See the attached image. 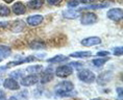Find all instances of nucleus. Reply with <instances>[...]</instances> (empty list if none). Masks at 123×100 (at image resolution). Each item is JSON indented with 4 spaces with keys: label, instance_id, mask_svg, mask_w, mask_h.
I'll list each match as a JSON object with an SVG mask.
<instances>
[{
    "label": "nucleus",
    "instance_id": "obj_1",
    "mask_svg": "<svg viewBox=\"0 0 123 100\" xmlns=\"http://www.w3.org/2000/svg\"><path fill=\"white\" fill-rule=\"evenodd\" d=\"M77 77L79 80L84 81L86 83H92L96 80V75L88 69H82L77 72Z\"/></svg>",
    "mask_w": 123,
    "mask_h": 100
},
{
    "label": "nucleus",
    "instance_id": "obj_2",
    "mask_svg": "<svg viewBox=\"0 0 123 100\" xmlns=\"http://www.w3.org/2000/svg\"><path fill=\"white\" fill-rule=\"evenodd\" d=\"M72 73H73V69H72V67L69 65L68 66L67 65L61 66L55 70V75L60 78H66V77L70 76Z\"/></svg>",
    "mask_w": 123,
    "mask_h": 100
},
{
    "label": "nucleus",
    "instance_id": "obj_3",
    "mask_svg": "<svg viewBox=\"0 0 123 100\" xmlns=\"http://www.w3.org/2000/svg\"><path fill=\"white\" fill-rule=\"evenodd\" d=\"M106 16H107V18H109L110 20L116 21V22H117V21H119V20L122 19V17H123V12H122V10H121L120 7L111 8V10L107 12Z\"/></svg>",
    "mask_w": 123,
    "mask_h": 100
},
{
    "label": "nucleus",
    "instance_id": "obj_4",
    "mask_svg": "<svg viewBox=\"0 0 123 100\" xmlns=\"http://www.w3.org/2000/svg\"><path fill=\"white\" fill-rule=\"evenodd\" d=\"M74 89V84H73L71 81L65 80V81H62L56 86L55 88V93L58 92H71Z\"/></svg>",
    "mask_w": 123,
    "mask_h": 100
},
{
    "label": "nucleus",
    "instance_id": "obj_5",
    "mask_svg": "<svg viewBox=\"0 0 123 100\" xmlns=\"http://www.w3.org/2000/svg\"><path fill=\"white\" fill-rule=\"evenodd\" d=\"M97 22V16L93 13H86L80 18V23L82 25H91Z\"/></svg>",
    "mask_w": 123,
    "mask_h": 100
},
{
    "label": "nucleus",
    "instance_id": "obj_6",
    "mask_svg": "<svg viewBox=\"0 0 123 100\" xmlns=\"http://www.w3.org/2000/svg\"><path fill=\"white\" fill-rule=\"evenodd\" d=\"M113 78V72L111 71H104L102 73H100L97 77V82L100 86H104L107 82H110Z\"/></svg>",
    "mask_w": 123,
    "mask_h": 100
},
{
    "label": "nucleus",
    "instance_id": "obj_7",
    "mask_svg": "<svg viewBox=\"0 0 123 100\" xmlns=\"http://www.w3.org/2000/svg\"><path fill=\"white\" fill-rule=\"evenodd\" d=\"M3 87L7 90H12V91H16V90H19L20 89V84L18 83L17 79L15 78H6L4 81H3Z\"/></svg>",
    "mask_w": 123,
    "mask_h": 100
},
{
    "label": "nucleus",
    "instance_id": "obj_8",
    "mask_svg": "<svg viewBox=\"0 0 123 100\" xmlns=\"http://www.w3.org/2000/svg\"><path fill=\"white\" fill-rule=\"evenodd\" d=\"M101 43V39L99 37H89L81 41V45L85 47H92Z\"/></svg>",
    "mask_w": 123,
    "mask_h": 100
},
{
    "label": "nucleus",
    "instance_id": "obj_9",
    "mask_svg": "<svg viewBox=\"0 0 123 100\" xmlns=\"http://www.w3.org/2000/svg\"><path fill=\"white\" fill-rule=\"evenodd\" d=\"M39 82V77L37 75H28V76H25L24 78H22L21 80V84L24 87H30L33 86V84Z\"/></svg>",
    "mask_w": 123,
    "mask_h": 100
},
{
    "label": "nucleus",
    "instance_id": "obj_10",
    "mask_svg": "<svg viewBox=\"0 0 123 100\" xmlns=\"http://www.w3.org/2000/svg\"><path fill=\"white\" fill-rule=\"evenodd\" d=\"M43 20H44V18L42 15H32V16H29L27 18L26 22L30 26H38L43 22Z\"/></svg>",
    "mask_w": 123,
    "mask_h": 100
},
{
    "label": "nucleus",
    "instance_id": "obj_11",
    "mask_svg": "<svg viewBox=\"0 0 123 100\" xmlns=\"http://www.w3.org/2000/svg\"><path fill=\"white\" fill-rule=\"evenodd\" d=\"M36 60V57L30 55V56H27L26 59H20V60H14V62H10L6 65V68H11V67H16V66H19V65H22L24 63H29V62H33Z\"/></svg>",
    "mask_w": 123,
    "mask_h": 100
},
{
    "label": "nucleus",
    "instance_id": "obj_12",
    "mask_svg": "<svg viewBox=\"0 0 123 100\" xmlns=\"http://www.w3.org/2000/svg\"><path fill=\"white\" fill-rule=\"evenodd\" d=\"M12 10H13L14 14H16V15H23V14H25V12H26V7L22 2H16V3L13 5Z\"/></svg>",
    "mask_w": 123,
    "mask_h": 100
},
{
    "label": "nucleus",
    "instance_id": "obj_13",
    "mask_svg": "<svg viewBox=\"0 0 123 100\" xmlns=\"http://www.w3.org/2000/svg\"><path fill=\"white\" fill-rule=\"evenodd\" d=\"M12 54V49L5 45H0V59H6Z\"/></svg>",
    "mask_w": 123,
    "mask_h": 100
},
{
    "label": "nucleus",
    "instance_id": "obj_14",
    "mask_svg": "<svg viewBox=\"0 0 123 100\" xmlns=\"http://www.w3.org/2000/svg\"><path fill=\"white\" fill-rule=\"evenodd\" d=\"M68 60V56L66 55H62V54H58V55H55L51 59H48L47 62L50 64H58V63H64Z\"/></svg>",
    "mask_w": 123,
    "mask_h": 100
},
{
    "label": "nucleus",
    "instance_id": "obj_15",
    "mask_svg": "<svg viewBox=\"0 0 123 100\" xmlns=\"http://www.w3.org/2000/svg\"><path fill=\"white\" fill-rule=\"evenodd\" d=\"M63 16L67 19H76L79 17V12L75 10H67L63 12Z\"/></svg>",
    "mask_w": 123,
    "mask_h": 100
},
{
    "label": "nucleus",
    "instance_id": "obj_16",
    "mask_svg": "<svg viewBox=\"0 0 123 100\" xmlns=\"http://www.w3.org/2000/svg\"><path fill=\"white\" fill-rule=\"evenodd\" d=\"M52 78H53V74L51 73V71L46 70V71L44 72V73H43V74L41 75V78H39V79L41 80V83L45 84V83L49 82L50 80H52Z\"/></svg>",
    "mask_w": 123,
    "mask_h": 100
},
{
    "label": "nucleus",
    "instance_id": "obj_17",
    "mask_svg": "<svg viewBox=\"0 0 123 100\" xmlns=\"http://www.w3.org/2000/svg\"><path fill=\"white\" fill-rule=\"evenodd\" d=\"M44 3V0H32L27 3V6L31 10H39Z\"/></svg>",
    "mask_w": 123,
    "mask_h": 100
},
{
    "label": "nucleus",
    "instance_id": "obj_18",
    "mask_svg": "<svg viewBox=\"0 0 123 100\" xmlns=\"http://www.w3.org/2000/svg\"><path fill=\"white\" fill-rule=\"evenodd\" d=\"M29 47L35 50H40V49H44L46 46L42 41H32L31 43L29 44Z\"/></svg>",
    "mask_w": 123,
    "mask_h": 100
},
{
    "label": "nucleus",
    "instance_id": "obj_19",
    "mask_svg": "<svg viewBox=\"0 0 123 100\" xmlns=\"http://www.w3.org/2000/svg\"><path fill=\"white\" fill-rule=\"evenodd\" d=\"M92 55V52L90 51H78V52H73L70 54V57H89Z\"/></svg>",
    "mask_w": 123,
    "mask_h": 100
},
{
    "label": "nucleus",
    "instance_id": "obj_20",
    "mask_svg": "<svg viewBox=\"0 0 123 100\" xmlns=\"http://www.w3.org/2000/svg\"><path fill=\"white\" fill-rule=\"evenodd\" d=\"M43 70V66L42 65H35V66H29L26 68V72L29 73H40Z\"/></svg>",
    "mask_w": 123,
    "mask_h": 100
},
{
    "label": "nucleus",
    "instance_id": "obj_21",
    "mask_svg": "<svg viewBox=\"0 0 123 100\" xmlns=\"http://www.w3.org/2000/svg\"><path fill=\"white\" fill-rule=\"evenodd\" d=\"M107 6V3H102V4H89L85 5L81 7V10H99V8H104Z\"/></svg>",
    "mask_w": 123,
    "mask_h": 100
},
{
    "label": "nucleus",
    "instance_id": "obj_22",
    "mask_svg": "<svg viewBox=\"0 0 123 100\" xmlns=\"http://www.w3.org/2000/svg\"><path fill=\"white\" fill-rule=\"evenodd\" d=\"M109 59H110L109 57H104V59H95L92 60V63H93V65L95 67H101V66H103Z\"/></svg>",
    "mask_w": 123,
    "mask_h": 100
},
{
    "label": "nucleus",
    "instance_id": "obj_23",
    "mask_svg": "<svg viewBox=\"0 0 123 100\" xmlns=\"http://www.w3.org/2000/svg\"><path fill=\"white\" fill-rule=\"evenodd\" d=\"M14 24H15V25L13 26V30H14V31H16V32L17 31H21V30L24 28V25H25L23 21H21V20H17Z\"/></svg>",
    "mask_w": 123,
    "mask_h": 100
},
{
    "label": "nucleus",
    "instance_id": "obj_24",
    "mask_svg": "<svg viewBox=\"0 0 123 100\" xmlns=\"http://www.w3.org/2000/svg\"><path fill=\"white\" fill-rule=\"evenodd\" d=\"M10 13H11V11H10V8H8L6 5L0 4V16H2V17L8 16Z\"/></svg>",
    "mask_w": 123,
    "mask_h": 100
},
{
    "label": "nucleus",
    "instance_id": "obj_25",
    "mask_svg": "<svg viewBox=\"0 0 123 100\" xmlns=\"http://www.w3.org/2000/svg\"><path fill=\"white\" fill-rule=\"evenodd\" d=\"M113 53H114V55H116V56H121V55H122V53H123V48H122L121 46L114 48Z\"/></svg>",
    "mask_w": 123,
    "mask_h": 100
},
{
    "label": "nucleus",
    "instance_id": "obj_26",
    "mask_svg": "<svg viewBox=\"0 0 123 100\" xmlns=\"http://www.w3.org/2000/svg\"><path fill=\"white\" fill-rule=\"evenodd\" d=\"M23 73H24L23 71L19 70V71H15V72H12V73H11L10 75H11V77H12V78H16V79H17V78H19V77H21V76H22V74H23Z\"/></svg>",
    "mask_w": 123,
    "mask_h": 100
},
{
    "label": "nucleus",
    "instance_id": "obj_27",
    "mask_svg": "<svg viewBox=\"0 0 123 100\" xmlns=\"http://www.w3.org/2000/svg\"><path fill=\"white\" fill-rule=\"evenodd\" d=\"M79 2L77 1V0H72V1H69L68 2V6L69 7H75V6H77Z\"/></svg>",
    "mask_w": 123,
    "mask_h": 100
},
{
    "label": "nucleus",
    "instance_id": "obj_28",
    "mask_svg": "<svg viewBox=\"0 0 123 100\" xmlns=\"http://www.w3.org/2000/svg\"><path fill=\"white\" fill-rule=\"evenodd\" d=\"M62 1H63V0H47L48 4H50V5H57V4H60Z\"/></svg>",
    "mask_w": 123,
    "mask_h": 100
},
{
    "label": "nucleus",
    "instance_id": "obj_29",
    "mask_svg": "<svg viewBox=\"0 0 123 100\" xmlns=\"http://www.w3.org/2000/svg\"><path fill=\"white\" fill-rule=\"evenodd\" d=\"M97 56H109L110 55V52L109 51H98L96 53Z\"/></svg>",
    "mask_w": 123,
    "mask_h": 100
},
{
    "label": "nucleus",
    "instance_id": "obj_30",
    "mask_svg": "<svg viewBox=\"0 0 123 100\" xmlns=\"http://www.w3.org/2000/svg\"><path fill=\"white\" fill-rule=\"evenodd\" d=\"M69 66H73V67H75V68H80V67L84 66V64L80 63V62H79V63L78 62H72Z\"/></svg>",
    "mask_w": 123,
    "mask_h": 100
},
{
    "label": "nucleus",
    "instance_id": "obj_31",
    "mask_svg": "<svg viewBox=\"0 0 123 100\" xmlns=\"http://www.w3.org/2000/svg\"><path fill=\"white\" fill-rule=\"evenodd\" d=\"M117 93L119 95V100H122V88L121 87L117 88Z\"/></svg>",
    "mask_w": 123,
    "mask_h": 100
},
{
    "label": "nucleus",
    "instance_id": "obj_32",
    "mask_svg": "<svg viewBox=\"0 0 123 100\" xmlns=\"http://www.w3.org/2000/svg\"><path fill=\"white\" fill-rule=\"evenodd\" d=\"M4 99H5V94L3 91L0 90V100H4Z\"/></svg>",
    "mask_w": 123,
    "mask_h": 100
},
{
    "label": "nucleus",
    "instance_id": "obj_33",
    "mask_svg": "<svg viewBox=\"0 0 123 100\" xmlns=\"http://www.w3.org/2000/svg\"><path fill=\"white\" fill-rule=\"evenodd\" d=\"M8 23L7 22H0V27H4V26H7Z\"/></svg>",
    "mask_w": 123,
    "mask_h": 100
},
{
    "label": "nucleus",
    "instance_id": "obj_34",
    "mask_svg": "<svg viewBox=\"0 0 123 100\" xmlns=\"http://www.w3.org/2000/svg\"><path fill=\"white\" fill-rule=\"evenodd\" d=\"M4 2H6V3H12V2L14 1V0H3Z\"/></svg>",
    "mask_w": 123,
    "mask_h": 100
},
{
    "label": "nucleus",
    "instance_id": "obj_35",
    "mask_svg": "<svg viewBox=\"0 0 123 100\" xmlns=\"http://www.w3.org/2000/svg\"><path fill=\"white\" fill-rule=\"evenodd\" d=\"M4 100H5V99H4ZM8 100H18V99H17V98H16V97H15V96H12V97H11V98L8 99Z\"/></svg>",
    "mask_w": 123,
    "mask_h": 100
},
{
    "label": "nucleus",
    "instance_id": "obj_36",
    "mask_svg": "<svg viewBox=\"0 0 123 100\" xmlns=\"http://www.w3.org/2000/svg\"><path fill=\"white\" fill-rule=\"evenodd\" d=\"M91 100H101L100 98H93V99H91Z\"/></svg>",
    "mask_w": 123,
    "mask_h": 100
},
{
    "label": "nucleus",
    "instance_id": "obj_37",
    "mask_svg": "<svg viewBox=\"0 0 123 100\" xmlns=\"http://www.w3.org/2000/svg\"><path fill=\"white\" fill-rule=\"evenodd\" d=\"M1 60H2V59H0V62H1Z\"/></svg>",
    "mask_w": 123,
    "mask_h": 100
}]
</instances>
